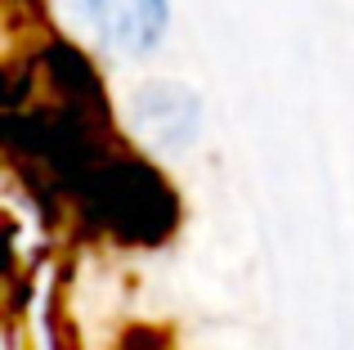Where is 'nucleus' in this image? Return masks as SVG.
Returning a JSON list of instances; mask_svg holds the SVG:
<instances>
[{"mask_svg": "<svg viewBox=\"0 0 354 350\" xmlns=\"http://www.w3.org/2000/svg\"><path fill=\"white\" fill-rule=\"evenodd\" d=\"M77 23L117 54H139L162 36L166 0H68Z\"/></svg>", "mask_w": 354, "mask_h": 350, "instance_id": "1", "label": "nucleus"}, {"mask_svg": "<svg viewBox=\"0 0 354 350\" xmlns=\"http://www.w3.org/2000/svg\"><path fill=\"white\" fill-rule=\"evenodd\" d=\"M175 113L180 117L193 113V99L184 95V90H175V86L148 90V95L139 99V126H144L153 140H162V144H175V140H184V135L193 131L189 122H175Z\"/></svg>", "mask_w": 354, "mask_h": 350, "instance_id": "2", "label": "nucleus"}]
</instances>
